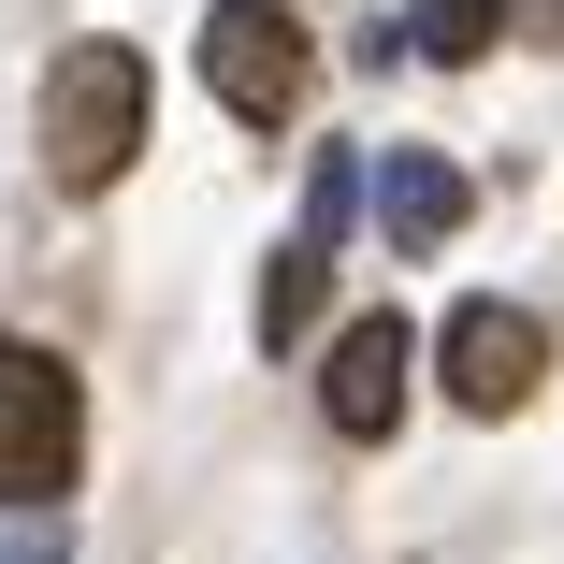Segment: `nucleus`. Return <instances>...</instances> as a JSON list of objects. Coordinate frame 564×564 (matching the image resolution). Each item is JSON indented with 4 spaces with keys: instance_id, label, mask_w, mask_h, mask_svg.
<instances>
[{
    "instance_id": "f257e3e1",
    "label": "nucleus",
    "mask_w": 564,
    "mask_h": 564,
    "mask_svg": "<svg viewBox=\"0 0 564 564\" xmlns=\"http://www.w3.org/2000/svg\"><path fill=\"white\" fill-rule=\"evenodd\" d=\"M145 160V58L131 44H58L44 73V174L58 188H117Z\"/></svg>"
},
{
    "instance_id": "f03ea898",
    "label": "nucleus",
    "mask_w": 564,
    "mask_h": 564,
    "mask_svg": "<svg viewBox=\"0 0 564 564\" xmlns=\"http://www.w3.org/2000/svg\"><path fill=\"white\" fill-rule=\"evenodd\" d=\"M87 464V391L58 348H30V333H0V507H58Z\"/></svg>"
},
{
    "instance_id": "7ed1b4c3",
    "label": "nucleus",
    "mask_w": 564,
    "mask_h": 564,
    "mask_svg": "<svg viewBox=\"0 0 564 564\" xmlns=\"http://www.w3.org/2000/svg\"><path fill=\"white\" fill-rule=\"evenodd\" d=\"M203 87L232 101L247 131H275L304 101V15H290V0H217V15H203Z\"/></svg>"
},
{
    "instance_id": "20e7f679",
    "label": "nucleus",
    "mask_w": 564,
    "mask_h": 564,
    "mask_svg": "<svg viewBox=\"0 0 564 564\" xmlns=\"http://www.w3.org/2000/svg\"><path fill=\"white\" fill-rule=\"evenodd\" d=\"M434 377H448V405H464V420H507V405H535V377H550V333H535L521 304H448Z\"/></svg>"
},
{
    "instance_id": "39448f33",
    "label": "nucleus",
    "mask_w": 564,
    "mask_h": 564,
    "mask_svg": "<svg viewBox=\"0 0 564 564\" xmlns=\"http://www.w3.org/2000/svg\"><path fill=\"white\" fill-rule=\"evenodd\" d=\"M420 362H434V348H420L405 318H348V333H333V362H318V420L377 448V434L405 420V391H420Z\"/></svg>"
},
{
    "instance_id": "423d86ee",
    "label": "nucleus",
    "mask_w": 564,
    "mask_h": 564,
    "mask_svg": "<svg viewBox=\"0 0 564 564\" xmlns=\"http://www.w3.org/2000/svg\"><path fill=\"white\" fill-rule=\"evenodd\" d=\"M464 217H478V188H464V160H377V232L420 261V247H448V232H464Z\"/></svg>"
},
{
    "instance_id": "0eeeda50",
    "label": "nucleus",
    "mask_w": 564,
    "mask_h": 564,
    "mask_svg": "<svg viewBox=\"0 0 564 564\" xmlns=\"http://www.w3.org/2000/svg\"><path fill=\"white\" fill-rule=\"evenodd\" d=\"M318 290H333V247L290 232V247L261 261V348H304V333H318Z\"/></svg>"
},
{
    "instance_id": "6e6552de",
    "label": "nucleus",
    "mask_w": 564,
    "mask_h": 564,
    "mask_svg": "<svg viewBox=\"0 0 564 564\" xmlns=\"http://www.w3.org/2000/svg\"><path fill=\"white\" fill-rule=\"evenodd\" d=\"M492 30H507L492 0H420V15H405V44H420V58H448V73H464V58H492Z\"/></svg>"
},
{
    "instance_id": "1a4fd4ad",
    "label": "nucleus",
    "mask_w": 564,
    "mask_h": 564,
    "mask_svg": "<svg viewBox=\"0 0 564 564\" xmlns=\"http://www.w3.org/2000/svg\"><path fill=\"white\" fill-rule=\"evenodd\" d=\"M30 564H58V550H30Z\"/></svg>"
}]
</instances>
